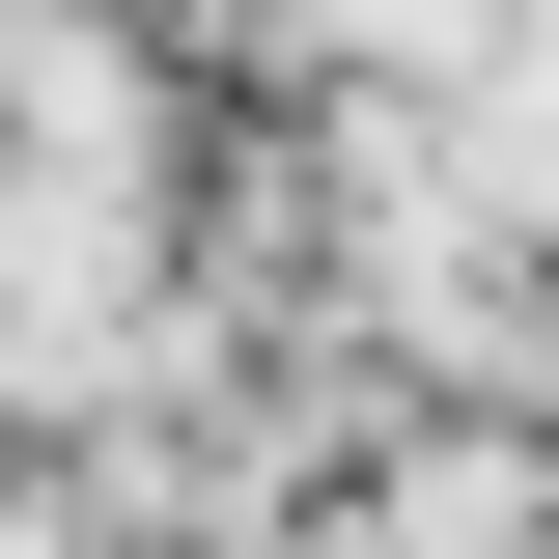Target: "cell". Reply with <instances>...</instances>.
<instances>
[{"instance_id": "cell-2", "label": "cell", "mask_w": 559, "mask_h": 559, "mask_svg": "<svg viewBox=\"0 0 559 559\" xmlns=\"http://www.w3.org/2000/svg\"><path fill=\"white\" fill-rule=\"evenodd\" d=\"M532 532H559L532 448H392V476H364V559H532Z\"/></svg>"}, {"instance_id": "cell-1", "label": "cell", "mask_w": 559, "mask_h": 559, "mask_svg": "<svg viewBox=\"0 0 559 559\" xmlns=\"http://www.w3.org/2000/svg\"><path fill=\"white\" fill-rule=\"evenodd\" d=\"M140 392H168V140L0 112V419H140Z\"/></svg>"}]
</instances>
